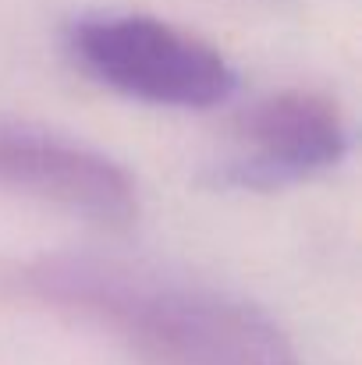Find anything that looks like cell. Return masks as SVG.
Here are the masks:
<instances>
[{"label":"cell","instance_id":"obj_1","mask_svg":"<svg viewBox=\"0 0 362 365\" xmlns=\"http://www.w3.org/2000/svg\"><path fill=\"white\" fill-rule=\"evenodd\" d=\"M0 302L86 323L139 365H298L281 327L231 291L89 252L0 266Z\"/></svg>","mask_w":362,"mask_h":365},{"label":"cell","instance_id":"obj_4","mask_svg":"<svg viewBox=\"0 0 362 365\" xmlns=\"http://www.w3.org/2000/svg\"><path fill=\"white\" fill-rule=\"evenodd\" d=\"M235 153L213 167V185L270 192L338 167L348 153V121L338 100L316 89L259 96L235 118Z\"/></svg>","mask_w":362,"mask_h":365},{"label":"cell","instance_id":"obj_3","mask_svg":"<svg viewBox=\"0 0 362 365\" xmlns=\"http://www.w3.org/2000/svg\"><path fill=\"white\" fill-rule=\"evenodd\" d=\"M0 192L114 231L139 220V188L118 160L71 135L11 118H0Z\"/></svg>","mask_w":362,"mask_h":365},{"label":"cell","instance_id":"obj_2","mask_svg":"<svg viewBox=\"0 0 362 365\" xmlns=\"http://www.w3.org/2000/svg\"><path fill=\"white\" fill-rule=\"evenodd\" d=\"M68 53L100 86L149 107L206 110L238 89L213 43L149 14H86L68 29Z\"/></svg>","mask_w":362,"mask_h":365}]
</instances>
